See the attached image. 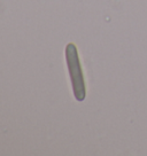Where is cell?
Wrapping results in <instances>:
<instances>
[{
    "label": "cell",
    "mask_w": 147,
    "mask_h": 156,
    "mask_svg": "<svg viewBox=\"0 0 147 156\" xmlns=\"http://www.w3.org/2000/svg\"><path fill=\"white\" fill-rule=\"evenodd\" d=\"M67 55V63L69 67V73L71 76V83H73V90L75 98L82 101L85 98V87H84L83 75L81 71V66L77 58V51L73 44H69L66 49Z\"/></svg>",
    "instance_id": "obj_1"
}]
</instances>
